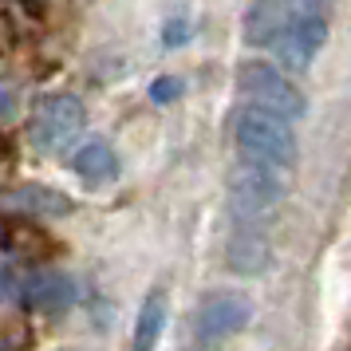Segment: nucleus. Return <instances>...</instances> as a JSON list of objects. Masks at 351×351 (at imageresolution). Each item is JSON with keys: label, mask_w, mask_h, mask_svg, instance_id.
Wrapping results in <instances>:
<instances>
[{"label": "nucleus", "mask_w": 351, "mask_h": 351, "mask_svg": "<svg viewBox=\"0 0 351 351\" xmlns=\"http://www.w3.org/2000/svg\"><path fill=\"white\" fill-rule=\"evenodd\" d=\"M166 32H170V36H162V40H166L170 48H174V44H182V40H190V32H182V24H170Z\"/></svg>", "instance_id": "nucleus-14"}, {"label": "nucleus", "mask_w": 351, "mask_h": 351, "mask_svg": "<svg viewBox=\"0 0 351 351\" xmlns=\"http://www.w3.org/2000/svg\"><path fill=\"white\" fill-rule=\"evenodd\" d=\"M186 91V83L178 80V75H162V80H154L150 83V99L158 103V107H166V103H174L178 95Z\"/></svg>", "instance_id": "nucleus-12"}, {"label": "nucleus", "mask_w": 351, "mask_h": 351, "mask_svg": "<svg viewBox=\"0 0 351 351\" xmlns=\"http://www.w3.org/2000/svg\"><path fill=\"white\" fill-rule=\"evenodd\" d=\"M229 197L241 213H265L272 209L280 197H285V182L276 174V166L269 162H256V158H241L233 170H229Z\"/></svg>", "instance_id": "nucleus-5"}, {"label": "nucleus", "mask_w": 351, "mask_h": 351, "mask_svg": "<svg viewBox=\"0 0 351 351\" xmlns=\"http://www.w3.org/2000/svg\"><path fill=\"white\" fill-rule=\"evenodd\" d=\"M8 206L28 209V213H67L71 202H67L64 193L48 190V186H20V190L8 197Z\"/></svg>", "instance_id": "nucleus-11"}, {"label": "nucleus", "mask_w": 351, "mask_h": 351, "mask_svg": "<svg viewBox=\"0 0 351 351\" xmlns=\"http://www.w3.org/2000/svg\"><path fill=\"white\" fill-rule=\"evenodd\" d=\"M249 319H253V304L245 300L241 292H217V296H209L202 308H197V339H229V335H237L249 328Z\"/></svg>", "instance_id": "nucleus-6"}, {"label": "nucleus", "mask_w": 351, "mask_h": 351, "mask_svg": "<svg viewBox=\"0 0 351 351\" xmlns=\"http://www.w3.org/2000/svg\"><path fill=\"white\" fill-rule=\"evenodd\" d=\"M237 91L249 99V107L280 114V119H300L304 107H308L300 87L288 80L276 64H265V60H245L237 67Z\"/></svg>", "instance_id": "nucleus-2"}, {"label": "nucleus", "mask_w": 351, "mask_h": 351, "mask_svg": "<svg viewBox=\"0 0 351 351\" xmlns=\"http://www.w3.org/2000/svg\"><path fill=\"white\" fill-rule=\"evenodd\" d=\"M12 292H16V280H12V272L0 265V296H12Z\"/></svg>", "instance_id": "nucleus-13"}, {"label": "nucleus", "mask_w": 351, "mask_h": 351, "mask_svg": "<svg viewBox=\"0 0 351 351\" xmlns=\"http://www.w3.org/2000/svg\"><path fill=\"white\" fill-rule=\"evenodd\" d=\"M83 123H87V111L80 99L67 91H51L32 111V143L48 154H60L83 134Z\"/></svg>", "instance_id": "nucleus-3"}, {"label": "nucleus", "mask_w": 351, "mask_h": 351, "mask_svg": "<svg viewBox=\"0 0 351 351\" xmlns=\"http://www.w3.org/2000/svg\"><path fill=\"white\" fill-rule=\"evenodd\" d=\"M229 269L241 272V276H256V272L269 269V241L261 233H237L229 241Z\"/></svg>", "instance_id": "nucleus-10"}, {"label": "nucleus", "mask_w": 351, "mask_h": 351, "mask_svg": "<svg viewBox=\"0 0 351 351\" xmlns=\"http://www.w3.org/2000/svg\"><path fill=\"white\" fill-rule=\"evenodd\" d=\"M20 300L32 312L60 316V312H67L75 304V285H71V276H64L56 269H36L20 280Z\"/></svg>", "instance_id": "nucleus-7"}, {"label": "nucleus", "mask_w": 351, "mask_h": 351, "mask_svg": "<svg viewBox=\"0 0 351 351\" xmlns=\"http://www.w3.org/2000/svg\"><path fill=\"white\" fill-rule=\"evenodd\" d=\"M166 316H170V304H166V292H150L138 308V319H134V348L130 351H154L158 348L162 332H166Z\"/></svg>", "instance_id": "nucleus-9"}, {"label": "nucleus", "mask_w": 351, "mask_h": 351, "mask_svg": "<svg viewBox=\"0 0 351 351\" xmlns=\"http://www.w3.org/2000/svg\"><path fill=\"white\" fill-rule=\"evenodd\" d=\"M233 138H237L245 158L269 162L276 170L296 162V134L288 127V119H280V114L256 111V107H241L233 114Z\"/></svg>", "instance_id": "nucleus-1"}, {"label": "nucleus", "mask_w": 351, "mask_h": 351, "mask_svg": "<svg viewBox=\"0 0 351 351\" xmlns=\"http://www.w3.org/2000/svg\"><path fill=\"white\" fill-rule=\"evenodd\" d=\"M8 114H12V91L0 87V119H8Z\"/></svg>", "instance_id": "nucleus-15"}, {"label": "nucleus", "mask_w": 351, "mask_h": 351, "mask_svg": "<svg viewBox=\"0 0 351 351\" xmlns=\"http://www.w3.org/2000/svg\"><path fill=\"white\" fill-rule=\"evenodd\" d=\"M328 40V20L319 8H304V12H288L285 28L269 40L272 56L280 60L292 71H304V67L316 60V51L324 48Z\"/></svg>", "instance_id": "nucleus-4"}, {"label": "nucleus", "mask_w": 351, "mask_h": 351, "mask_svg": "<svg viewBox=\"0 0 351 351\" xmlns=\"http://www.w3.org/2000/svg\"><path fill=\"white\" fill-rule=\"evenodd\" d=\"M71 170L87 182V186H107L119 178V158H114V146L103 143V138H91L75 150L71 158Z\"/></svg>", "instance_id": "nucleus-8"}]
</instances>
